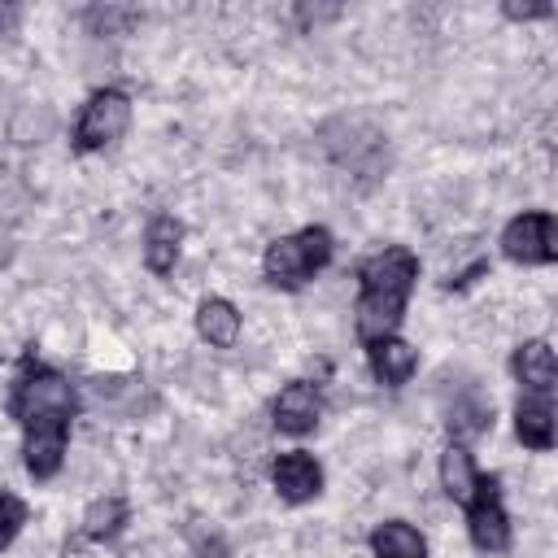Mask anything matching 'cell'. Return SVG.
Returning a JSON list of instances; mask_svg holds the SVG:
<instances>
[{
  "instance_id": "7a4b0ae2",
  "label": "cell",
  "mask_w": 558,
  "mask_h": 558,
  "mask_svg": "<svg viewBox=\"0 0 558 558\" xmlns=\"http://www.w3.org/2000/svg\"><path fill=\"white\" fill-rule=\"evenodd\" d=\"M9 410L31 423V418H65L74 414V388L65 375H57L52 366H39V362H26L17 384H13V397H9Z\"/></svg>"
},
{
  "instance_id": "5b68a950",
  "label": "cell",
  "mask_w": 558,
  "mask_h": 558,
  "mask_svg": "<svg viewBox=\"0 0 558 558\" xmlns=\"http://www.w3.org/2000/svg\"><path fill=\"white\" fill-rule=\"evenodd\" d=\"M501 253L523 266H545L558 257V235H554V214H519L501 231Z\"/></svg>"
},
{
  "instance_id": "d6986e66",
  "label": "cell",
  "mask_w": 558,
  "mask_h": 558,
  "mask_svg": "<svg viewBox=\"0 0 558 558\" xmlns=\"http://www.w3.org/2000/svg\"><path fill=\"white\" fill-rule=\"evenodd\" d=\"M122 523H126V501H122V497H96V501L83 510V536H87V541H105V536H113Z\"/></svg>"
},
{
  "instance_id": "7402d4cb",
  "label": "cell",
  "mask_w": 558,
  "mask_h": 558,
  "mask_svg": "<svg viewBox=\"0 0 558 558\" xmlns=\"http://www.w3.org/2000/svg\"><path fill=\"white\" fill-rule=\"evenodd\" d=\"M336 13H340L336 4H327V9H310V4H301V9H296L301 22H323V17H336Z\"/></svg>"
},
{
  "instance_id": "6da1fadb",
  "label": "cell",
  "mask_w": 558,
  "mask_h": 558,
  "mask_svg": "<svg viewBox=\"0 0 558 558\" xmlns=\"http://www.w3.org/2000/svg\"><path fill=\"white\" fill-rule=\"evenodd\" d=\"M327 262H331V231L327 227H305L296 235L275 240L266 248V257H262V270H266V279L275 288H301Z\"/></svg>"
},
{
  "instance_id": "44dd1931",
  "label": "cell",
  "mask_w": 558,
  "mask_h": 558,
  "mask_svg": "<svg viewBox=\"0 0 558 558\" xmlns=\"http://www.w3.org/2000/svg\"><path fill=\"white\" fill-rule=\"evenodd\" d=\"M549 13V4H519V0H506V17H514V22H523V17H545Z\"/></svg>"
},
{
  "instance_id": "cb8c5ba5",
  "label": "cell",
  "mask_w": 558,
  "mask_h": 558,
  "mask_svg": "<svg viewBox=\"0 0 558 558\" xmlns=\"http://www.w3.org/2000/svg\"><path fill=\"white\" fill-rule=\"evenodd\" d=\"M4 257H9V231L0 227V262H4Z\"/></svg>"
},
{
  "instance_id": "9a60e30c",
  "label": "cell",
  "mask_w": 558,
  "mask_h": 558,
  "mask_svg": "<svg viewBox=\"0 0 558 558\" xmlns=\"http://www.w3.org/2000/svg\"><path fill=\"white\" fill-rule=\"evenodd\" d=\"M179 240H183L179 218H170V214L153 218V222H148V231H144V262H148V270L170 275V270H174V262H179Z\"/></svg>"
},
{
  "instance_id": "30bf717a",
  "label": "cell",
  "mask_w": 558,
  "mask_h": 558,
  "mask_svg": "<svg viewBox=\"0 0 558 558\" xmlns=\"http://www.w3.org/2000/svg\"><path fill=\"white\" fill-rule=\"evenodd\" d=\"M270 475H275V488H279L283 501H310L323 488V471H318V462L305 449L279 453L275 466H270Z\"/></svg>"
},
{
  "instance_id": "5bb4252c",
  "label": "cell",
  "mask_w": 558,
  "mask_h": 558,
  "mask_svg": "<svg viewBox=\"0 0 558 558\" xmlns=\"http://www.w3.org/2000/svg\"><path fill=\"white\" fill-rule=\"evenodd\" d=\"M514 375H519V384H527L532 392H549L554 388V379H558V366H554V349L545 344V340H523L519 349H514Z\"/></svg>"
},
{
  "instance_id": "ac0fdd59",
  "label": "cell",
  "mask_w": 558,
  "mask_h": 558,
  "mask_svg": "<svg viewBox=\"0 0 558 558\" xmlns=\"http://www.w3.org/2000/svg\"><path fill=\"white\" fill-rule=\"evenodd\" d=\"M371 549H375V558H423V554H427L423 536H418L410 523H401V519L379 523V527L371 532Z\"/></svg>"
},
{
  "instance_id": "2e32d148",
  "label": "cell",
  "mask_w": 558,
  "mask_h": 558,
  "mask_svg": "<svg viewBox=\"0 0 558 558\" xmlns=\"http://www.w3.org/2000/svg\"><path fill=\"white\" fill-rule=\"evenodd\" d=\"M514 432L523 445L532 449H549L554 445V405L536 392V397H523L519 410H514Z\"/></svg>"
},
{
  "instance_id": "ffe728a7",
  "label": "cell",
  "mask_w": 558,
  "mask_h": 558,
  "mask_svg": "<svg viewBox=\"0 0 558 558\" xmlns=\"http://www.w3.org/2000/svg\"><path fill=\"white\" fill-rule=\"evenodd\" d=\"M22 523H26V506L13 493H0V549L22 532Z\"/></svg>"
},
{
  "instance_id": "8fae6325",
  "label": "cell",
  "mask_w": 558,
  "mask_h": 558,
  "mask_svg": "<svg viewBox=\"0 0 558 558\" xmlns=\"http://www.w3.org/2000/svg\"><path fill=\"white\" fill-rule=\"evenodd\" d=\"M488 423H493V401H484V392H480L475 384L458 388V397L445 405V427H449L453 436H462V440L488 432Z\"/></svg>"
},
{
  "instance_id": "8992f818",
  "label": "cell",
  "mask_w": 558,
  "mask_h": 558,
  "mask_svg": "<svg viewBox=\"0 0 558 558\" xmlns=\"http://www.w3.org/2000/svg\"><path fill=\"white\" fill-rule=\"evenodd\" d=\"M466 527H471V541L480 549H488V554H497V549L510 545V519L501 510V497H497V480L493 475L488 480L480 475V488L466 501Z\"/></svg>"
},
{
  "instance_id": "603a6c76",
  "label": "cell",
  "mask_w": 558,
  "mask_h": 558,
  "mask_svg": "<svg viewBox=\"0 0 558 558\" xmlns=\"http://www.w3.org/2000/svg\"><path fill=\"white\" fill-rule=\"evenodd\" d=\"M65 558H92V554L83 549V541H70V545H65Z\"/></svg>"
},
{
  "instance_id": "7c38bea8",
  "label": "cell",
  "mask_w": 558,
  "mask_h": 558,
  "mask_svg": "<svg viewBox=\"0 0 558 558\" xmlns=\"http://www.w3.org/2000/svg\"><path fill=\"white\" fill-rule=\"evenodd\" d=\"M196 331H201L205 344L231 349V344L240 340V310H235L231 301H222V296H209V301H201V310H196Z\"/></svg>"
},
{
  "instance_id": "4fadbf2b",
  "label": "cell",
  "mask_w": 558,
  "mask_h": 558,
  "mask_svg": "<svg viewBox=\"0 0 558 558\" xmlns=\"http://www.w3.org/2000/svg\"><path fill=\"white\" fill-rule=\"evenodd\" d=\"M414 366H418V353L405 340H397V336L371 340V371H375L379 384H392L397 388V384H405L414 375Z\"/></svg>"
},
{
  "instance_id": "9c48e42d",
  "label": "cell",
  "mask_w": 558,
  "mask_h": 558,
  "mask_svg": "<svg viewBox=\"0 0 558 558\" xmlns=\"http://www.w3.org/2000/svg\"><path fill=\"white\" fill-rule=\"evenodd\" d=\"M318 414H323L318 388H314V384H305V379L288 384V388L275 397V427H279V432H288V436H305V432H314Z\"/></svg>"
},
{
  "instance_id": "3957f363",
  "label": "cell",
  "mask_w": 558,
  "mask_h": 558,
  "mask_svg": "<svg viewBox=\"0 0 558 558\" xmlns=\"http://www.w3.org/2000/svg\"><path fill=\"white\" fill-rule=\"evenodd\" d=\"M126 126H131V100H126V92L105 87V92H96V96L83 105L78 126H74V148L96 153V148L113 144Z\"/></svg>"
},
{
  "instance_id": "ba28073f",
  "label": "cell",
  "mask_w": 558,
  "mask_h": 558,
  "mask_svg": "<svg viewBox=\"0 0 558 558\" xmlns=\"http://www.w3.org/2000/svg\"><path fill=\"white\" fill-rule=\"evenodd\" d=\"M323 144H327V153H331L336 161L362 166L366 153H371V157L379 153V131L366 126L362 118H336V122L323 126Z\"/></svg>"
},
{
  "instance_id": "277c9868",
  "label": "cell",
  "mask_w": 558,
  "mask_h": 558,
  "mask_svg": "<svg viewBox=\"0 0 558 558\" xmlns=\"http://www.w3.org/2000/svg\"><path fill=\"white\" fill-rule=\"evenodd\" d=\"M357 279H362V292L371 296H388V301H405L414 279H418V257L410 248H379L371 253L362 266H357Z\"/></svg>"
},
{
  "instance_id": "52a82bcc",
  "label": "cell",
  "mask_w": 558,
  "mask_h": 558,
  "mask_svg": "<svg viewBox=\"0 0 558 558\" xmlns=\"http://www.w3.org/2000/svg\"><path fill=\"white\" fill-rule=\"evenodd\" d=\"M22 432H26V445H22L26 471H31L35 480L57 475V471H61V458H65L70 423H65V418H31V423H22Z\"/></svg>"
},
{
  "instance_id": "e0dca14e",
  "label": "cell",
  "mask_w": 558,
  "mask_h": 558,
  "mask_svg": "<svg viewBox=\"0 0 558 558\" xmlns=\"http://www.w3.org/2000/svg\"><path fill=\"white\" fill-rule=\"evenodd\" d=\"M440 488H445L458 506H466V501L475 497L480 471H475V462H471V453H466L462 445H449V449L440 453Z\"/></svg>"
}]
</instances>
